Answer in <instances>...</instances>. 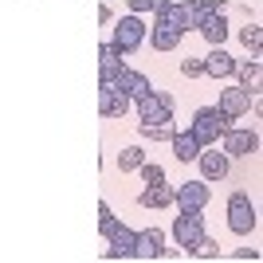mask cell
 I'll return each instance as SVG.
<instances>
[{"mask_svg": "<svg viewBox=\"0 0 263 263\" xmlns=\"http://www.w3.org/2000/svg\"><path fill=\"white\" fill-rule=\"evenodd\" d=\"M142 161H145V154L138 149V145H126V149L118 154V169H122V173H134Z\"/></svg>", "mask_w": 263, "mask_h": 263, "instance_id": "obj_22", "label": "cell"}, {"mask_svg": "<svg viewBox=\"0 0 263 263\" xmlns=\"http://www.w3.org/2000/svg\"><path fill=\"white\" fill-rule=\"evenodd\" d=\"M189 255H197V259H216V255H220V243L212 240V236H200V240L189 248Z\"/></svg>", "mask_w": 263, "mask_h": 263, "instance_id": "obj_23", "label": "cell"}, {"mask_svg": "<svg viewBox=\"0 0 263 263\" xmlns=\"http://www.w3.org/2000/svg\"><path fill=\"white\" fill-rule=\"evenodd\" d=\"M228 228L236 236H248L255 228V204L248 200V193H232L228 197Z\"/></svg>", "mask_w": 263, "mask_h": 263, "instance_id": "obj_4", "label": "cell"}, {"mask_svg": "<svg viewBox=\"0 0 263 263\" xmlns=\"http://www.w3.org/2000/svg\"><path fill=\"white\" fill-rule=\"evenodd\" d=\"M110 83H114L118 90H126V99H130V102H138L142 95H149V90H154V87H149V79H145L142 71H130V67H122Z\"/></svg>", "mask_w": 263, "mask_h": 263, "instance_id": "obj_10", "label": "cell"}, {"mask_svg": "<svg viewBox=\"0 0 263 263\" xmlns=\"http://www.w3.org/2000/svg\"><path fill=\"white\" fill-rule=\"evenodd\" d=\"M228 122H232V118H228L220 106H200L197 114H193V126H189V134H193L200 145H216V138L228 130Z\"/></svg>", "mask_w": 263, "mask_h": 263, "instance_id": "obj_1", "label": "cell"}, {"mask_svg": "<svg viewBox=\"0 0 263 263\" xmlns=\"http://www.w3.org/2000/svg\"><path fill=\"white\" fill-rule=\"evenodd\" d=\"M154 4H157V0H130V12H134V16H142V12H154Z\"/></svg>", "mask_w": 263, "mask_h": 263, "instance_id": "obj_28", "label": "cell"}, {"mask_svg": "<svg viewBox=\"0 0 263 263\" xmlns=\"http://www.w3.org/2000/svg\"><path fill=\"white\" fill-rule=\"evenodd\" d=\"M99 67H102V79H114L122 67H126V59H122V51L114 44H102L99 47Z\"/></svg>", "mask_w": 263, "mask_h": 263, "instance_id": "obj_19", "label": "cell"}, {"mask_svg": "<svg viewBox=\"0 0 263 263\" xmlns=\"http://www.w3.org/2000/svg\"><path fill=\"white\" fill-rule=\"evenodd\" d=\"M134 255H138V259H161V255H165V232H157V228L138 232V240H134Z\"/></svg>", "mask_w": 263, "mask_h": 263, "instance_id": "obj_11", "label": "cell"}, {"mask_svg": "<svg viewBox=\"0 0 263 263\" xmlns=\"http://www.w3.org/2000/svg\"><path fill=\"white\" fill-rule=\"evenodd\" d=\"M240 71V87L252 95V90H263V63H259V55H252L248 63H240L236 67Z\"/></svg>", "mask_w": 263, "mask_h": 263, "instance_id": "obj_17", "label": "cell"}, {"mask_svg": "<svg viewBox=\"0 0 263 263\" xmlns=\"http://www.w3.org/2000/svg\"><path fill=\"white\" fill-rule=\"evenodd\" d=\"M197 32L204 35L212 47H220L224 40H228V20H224L220 12H204V16H200V24H197Z\"/></svg>", "mask_w": 263, "mask_h": 263, "instance_id": "obj_14", "label": "cell"}, {"mask_svg": "<svg viewBox=\"0 0 263 263\" xmlns=\"http://www.w3.org/2000/svg\"><path fill=\"white\" fill-rule=\"evenodd\" d=\"M138 204H142V209H169V204H173V189L169 185H149V189H142Z\"/></svg>", "mask_w": 263, "mask_h": 263, "instance_id": "obj_18", "label": "cell"}, {"mask_svg": "<svg viewBox=\"0 0 263 263\" xmlns=\"http://www.w3.org/2000/svg\"><path fill=\"white\" fill-rule=\"evenodd\" d=\"M197 161H200V177H204V181H224L228 169H232V157L224 154V149H216V145H204L197 154Z\"/></svg>", "mask_w": 263, "mask_h": 263, "instance_id": "obj_6", "label": "cell"}, {"mask_svg": "<svg viewBox=\"0 0 263 263\" xmlns=\"http://www.w3.org/2000/svg\"><path fill=\"white\" fill-rule=\"evenodd\" d=\"M110 248H106V259H130L134 255V240H138V232H130L126 224H118V228L106 236Z\"/></svg>", "mask_w": 263, "mask_h": 263, "instance_id": "obj_13", "label": "cell"}, {"mask_svg": "<svg viewBox=\"0 0 263 263\" xmlns=\"http://www.w3.org/2000/svg\"><path fill=\"white\" fill-rule=\"evenodd\" d=\"M204 236V220H200V212H181V216L173 220V240L181 243V248H193V243Z\"/></svg>", "mask_w": 263, "mask_h": 263, "instance_id": "obj_9", "label": "cell"}, {"mask_svg": "<svg viewBox=\"0 0 263 263\" xmlns=\"http://www.w3.org/2000/svg\"><path fill=\"white\" fill-rule=\"evenodd\" d=\"M138 134H142V138H154V142H169V138H173V122H142Z\"/></svg>", "mask_w": 263, "mask_h": 263, "instance_id": "obj_21", "label": "cell"}, {"mask_svg": "<svg viewBox=\"0 0 263 263\" xmlns=\"http://www.w3.org/2000/svg\"><path fill=\"white\" fill-rule=\"evenodd\" d=\"M169 142H173V157H177L181 165H185V161H197V154L204 149V145H200L189 130H185V134H177V130H173V138H169Z\"/></svg>", "mask_w": 263, "mask_h": 263, "instance_id": "obj_15", "label": "cell"}, {"mask_svg": "<svg viewBox=\"0 0 263 263\" xmlns=\"http://www.w3.org/2000/svg\"><path fill=\"white\" fill-rule=\"evenodd\" d=\"M228 118H243L248 114V106H252V95L243 87H228V90H220V102H216Z\"/></svg>", "mask_w": 263, "mask_h": 263, "instance_id": "obj_12", "label": "cell"}, {"mask_svg": "<svg viewBox=\"0 0 263 263\" xmlns=\"http://www.w3.org/2000/svg\"><path fill=\"white\" fill-rule=\"evenodd\" d=\"M232 71H236V59H232L224 47H212V55L204 59V75H212V79H228Z\"/></svg>", "mask_w": 263, "mask_h": 263, "instance_id": "obj_16", "label": "cell"}, {"mask_svg": "<svg viewBox=\"0 0 263 263\" xmlns=\"http://www.w3.org/2000/svg\"><path fill=\"white\" fill-rule=\"evenodd\" d=\"M126 110H130L126 90H118L110 79H102V83H99V114H102V118H122Z\"/></svg>", "mask_w": 263, "mask_h": 263, "instance_id": "obj_7", "label": "cell"}, {"mask_svg": "<svg viewBox=\"0 0 263 263\" xmlns=\"http://www.w3.org/2000/svg\"><path fill=\"white\" fill-rule=\"evenodd\" d=\"M181 75L185 79H200L204 75V59H185V63H181Z\"/></svg>", "mask_w": 263, "mask_h": 263, "instance_id": "obj_27", "label": "cell"}, {"mask_svg": "<svg viewBox=\"0 0 263 263\" xmlns=\"http://www.w3.org/2000/svg\"><path fill=\"white\" fill-rule=\"evenodd\" d=\"M145 35H149V28H145V24L130 12V16H122V20H118V28H114V40H110V44L118 47L122 55H130V51H138V47L145 44Z\"/></svg>", "mask_w": 263, "mask_h": 263, "instance_id": "obj_2", "label": "cell"}, {"mask_svg": "<svg viewBox=\"0 0 263 263\" xmlns=\"http://www.w3.org/2000/svg\"><path fill=\"white\" fill-rule=\"evenodd\" d=\"M240 40H243V47H248L252 55H259V47H263V32H259V24H248V28L240 32Z\"/></svg>", "mask_w": 263, "mask_h": 263, "instance_id": "obj_24", "label": "cell"}, {"mask_svg": "<svg viewBox=\"0 0 263 263\" xmlns=\"http://www.w3.org/2000/svg\"><path fill=\"white\" fill-rule=\"evenodd\" d=\"M138 118L142 122H173V99L161 90H149L138 99Z\"/></svg>", "mask_w": 263, "mask_h": 263, "instance_id": "obj_5", "label": "cell"}, {"mask_svg": "<svg viewBox=\"0 0 263 263\" xmlns=\"http://www.w3.org/2000/svg\"><path fill=\"white\" fill-rule=\"evenodd\" d=\"M220 142H224L220 149H224L228 157H248V154H255V149H259V138H255L252 130H232V126L220 134Z\"/></svg>", "mask_w": 263, "mask_h": 263, "instance_id": "obj_8", "label": "cell"}, {"mask_svg": "<svg viewBox=\"0 0 263 263\" xmlns=\"http://www.w3.org/2000/svg\"><path fill=\"white\" fill-rule=\"evenodd\" d=\"M209 181L200 177V181H185V185L173 189V204L181 212H204V204H209Z\"/></svg>", "mask_w": 263, "mask_h": 263, "instance_id": "obj_3", "label": "cell"}, {"mask_svg": "<svg viewBox=\"0 0 263 263\" xmlns=\"http://www.w3.org/2000/svg\"><path fill=\"white\" fill-rule=\"evenodd\" d=\"M236 259H259V252H255V248H240V252H236Z\"/></svg>", "mask_w": 263, "mask_h": 263, "instance_id": "obj_30", "label": "cell"}, {"mask_svg": "<svg viewBox=\"0 0 263 263\" xmlns=\"http://www.w3.org/2000/svg\"><path fill=\"white\" fill-rule=\"evenodd\" d=\"M138 169H142L145 185H165V169H161V165H154V161H142Z\"/></svg>", "mask_w": 263, "mask_h": 263, "instance_id": "obj_26", "label": "cell"}, {"mask_svg": "<svg viewBox=\"0 0 263 263\" xmlns=\"http://www.w3.org/2000/svg\"><path fill=\"white\" fill-rule=\"evenodd\" d=\"M114 228H118V216H114V212H110V204L102 200V204H99V232H102V236H110Z\"/></svg>", "mask_w": 263, "mask_h": 263, "instance_id": "obj_25", "label": "cell"}, {"mask_svg": "<svg viewBox=\"0 0 263 263\" xmlns=\"http://www.w3.org/2000/svg\"><path fill=\"white\" fill-rule=\"evenodd\" d=\"M177 44H181V32L165 28V24H154V47L157 51H173Z\"/></svg>", "mask_w": 263, "mask_h": 263, "instance_id": "obj_20", "label": "cell"}, {"mask_svg": "<svg viewBox=\"0 0 263 263\" xmlns=\"http://www.w3.org/2000/svg\"><path fill=\"white\" fill-rule=\"evenodd\" d=\"M200 12H224V0H197Z\"/></svg>", "mask_w": 263, "mask_h": 263, "instance_id": "obj_29", "label": "cell"}]
</instances>
